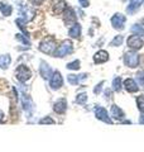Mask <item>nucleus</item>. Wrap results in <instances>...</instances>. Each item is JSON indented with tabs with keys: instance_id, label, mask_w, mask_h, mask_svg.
I'll return each instance as SVG.
<instances>
[{
	"instance_id": "nucleus-5",
	"label": "nucleus",
	"mask_w": 144,
	"mask_h": 152,
	"mask_svg": "<svg viewBox=\"0 0 144 152\" xmlns=\"http://www.w3.org/2000/svg\"><path fill=\"white\" fill-rule=\"evenodd\" d=\"M22 108L28 114V118H31L32 112L34 110V103H33V99L28 93H22Z\"/></svg>"
},
{
	"instance_id": "nucleus-39",
	"label": "nucleus",
	"mask_w": 144,
	"mask_h": 152,
	"mask_svg": "<svg viewBox=\"0 0 144 152\" xmlns=\"http://www.w3.org/2000/svg\"><path fill=\"white\" fill-rule=\"evenodd\" d=\"M139 24H140L143 28H144V19H142V20H140V23H139Z\"/></svg>"
},
{
	"instance_id": "nucleus-9",
	"label": "nucleus",
	"mask_w": 144,
	"mask_h": 152,
	"mask_svg": "<svg viewBox=\"0 0 144 152\" xmlns=\"http://www.w3.org/2000/svg\"><path fill=\"white\" fill-rule=\"evenodd\" d=\"M125 22H127V18L121 13H115L111 17V26L116 31H123L125 28Z\"/></svg>"
},
{
	"instance_id": "nucleus-27",
	"label": "nucleus",
	"mask_w": 144,
	"mask_h": 152,
	"mask_svg": "<svg viewBox=\"0 0 144 152\" xmlns=\"http://www.w3.org/2000/svg\"><path fill=\"white\" fill-rule=\"evenodd\" d=\"M130 31H132L133 34H137V36H139V37L144 36V28H143L140 24H134V26L130 28Z\"/></svg>"
},
{
	"instance_id": "nucleus-38",
	"label": "nucleus",
	"mask_w": 144,
	"mask_h": 152,
	"mask_svg": "<svg viewBox=\"0 0 144 152\" xmlns=\"http://www.w3.org/2000/svg\"><path fill=\"white\" fill-rule=\"evenodd\" d=\"M139 123H140V124H144V113L140 115V118H139Z\"/></svg>"
},
{
	"instance_id": "nucleus-20",
	"label": "nucleus",
	"mask_w": 144,
	"mask_h": 152,
	"mask_svg": "<svg viewBox=\"0 0 144 152\" xmlns=\"http://www.w3.org/2000/svg\"><path fill=\"white\" fill-rule=\"evenodd\" d=\"M0 13L3 14L4 17H10L13 14V7L5 0L0 1Z\"/></svg>"
},
{
	"instance_id": "nucleus-2",
	"label": "nucleus",
	"mask_w": 144,
	"mask_h": 152,
	"mask_svg": "<svg viewBox=\"0 0 144 152\" xmlns=\"http://www.w3.org/2000/svg\"><path fill=\"white\" fill-rule=\"evenodd\" d=\"M14 76H15V79L19 83L25 84L27 81H29V80L32 79V71L27 65L22 64V65L17 66L15 71H14Z\"/></svg>"
},
{
	"instance_id": "nucleus-6",
	"label": "nucleus",
	"mask_w": 144,
	"mask_h": 152,
	"mask_svg": "<svg viewBox=\"0 0 144 152\" xmlns=\"http://www.w3.org/2000/svg\"><path fill=\"white\" fill-rule=\"evenodd\" d=\"M124 64L130 69H135L139 65V55L135 51H129L124 55Z\"/></svg>"
},
{
	"instance_id": "nucleus-21",
	"label": "nucleus",
	"mask_w": 144,
	"mask_h": 152,
	"mask_svg": "<svg viewBox=\"0 0 144 152\" xmlns=\"http://www.w3.org/2000/svg\"><path fill=\"white\" fill-rule=\"evenodd\" d=\"M12 64V56L9 53L0 55V69L1 70H8L9 66Z\"/></svg>"
},
{
	"instance_id": "nucleus-23",
	"label": "nucleus",
	"mask_w": 144,
	"mask_h": 152,
	"mask_svg": "<svg viewBox=\"0 0 144 152\" xmlns=\"http://www.w3.org/2000/svg\"><path fill=\"white\" fill-rule=\"evenodd\" d=\"M15 24H17V27L19 28V29H20V32L23 33L24 36H25V37H28V38L31 37V36H29V32L27 31V27H25V24H27V23L24 22V20H23V19H22L20 17L15 19Z\"/></svg>"
},
{
	"instance_id": "nucleus-28",
	"label": "nucleus",
	"mask_w": 144,
	"mask_h": 152,
	"mask_svg": "<svg viewBox=\"0 0 144 152\" xmlns=\"http://www.w3.org/2000/svg\"><path fill=\"white\" fill-rule=\"evenodd\" d=\"M76 104H80V105H85L86 102H87V94L86 93H80L77 96H76Z\"/></svg>"
},
{
	"instance_id": "nucleus-22",
	"label": "nucleus",
	"mask_w": 144,
	"mask_h": 152,
	"mask_svg": "<svg viewBox=\"0 0 144 152\" xmlns=\"http://www.w3.org/2000/svg\"><path fill=\"white\" fill-rule=\"evenodd\" d=\"M144 0H130V4L128 5L127 8V12L129 14H133V13H135L139 8H140V5L143 4Z\"/></svg>"
},
{
	"instance_id": "nucleus-36",
	"label": "nucleus",
	"mask_w": 144,
	"mask_h": 152,
	"mask_svg": "<svg viewBox=\"0 0 144 152\" xmlns=\"http://www.w3.org/2000/svg\"><path fill=\"white\" fill-rule=\"evenodd\" d=\"M79 3H80V5L82 7V8H87L90 5V1L89 0H79Z\"/></svg>"
},
{
	"instance_id": "nucleus-18",
	"label": "nucleus",
	"mask_w": 144,
	"mask_h": 152,
	"mask_svg": "<svg viewBox=\"0 0 144 152\" xmlns=\"http://www.w3.org/2000/svg\"><path fill=\"white\" fill-rule=\"evenodd\" d=\"M123 86L128 93H137L139 90V85L134 79H125L123 81Z\"/></svg>"
},
{
	"instance_id": "nucleus-24",
	"label": "nucleus",
	"mask_w": 144,
	"mask_h": 152,
	"mask_svg": "<svg viewBox=\"0 0 144 152\" xmlns=\"http://www.w3.org/2000/svg\"><path fill=\"white\" fill-rule=\"evenodd\" d=\"M15 39L19 41V42H20L22 45H24V46L31 47V41H29V38L25 37V36L23 34V33H17V34H15Z\"/></svg>"
},
{
	"instance_id": "nucleus-13",
	"label": "nucleus",
	"mask_w": 144,
	"mask_h": 152,
	"mask_svg": "<svg viewBox=\"0 0 144 152\" xmlns=\"http://www.w3.org/2000/svg\"><path fill=\"white\" fill-rule=\"evenodd\" d=\"M68 7L66 3V0H52L51 1V8H52V12H53L56 15H60V14H62L66 8Z\"/></svg>"
},
{
	"instance_id": "nucleus-17",
	"label": "nucleus",
	"mask_w": 144,
	"mask_h": 152,
	"mask_svg": "<svg viewBox=\"0 0 144 152\" xmlns=\"http://www.w3.org/2000/svg\"><path fill=\"white\" fill-rule=\"evenodd\" d=\"M110 115H111V118H114V119H116V121H124L125 113H124L123 109L119 108L116 104H113L111 109H110Z\"/></svg>"
},
{
	"instance_id": "nucleus-19",
	"label": "nucleus",
	"mask_w": 144,
	"mask_h": 152,
	"mask_svg": "<svg viewBox=\"0 0 144 152\" xmlns=\"http://www.w3.org/2000/svg\"><path fill=\"white\" fill-rule=\"evenodd\" d=\"M81 33H82V27H81V24L77 22H76L75 24H72L68 29V36L71 38H75V39H79L81 37Z\"/></svg>"
},
{
	"instance_id": "nucleus-15",
	"label": "nucleus",
	"mask_w": 144,
	"mask_h": 152,
	"mask_svg": "<svg viewBox=\"0 0 144 152\" xmlns=\"http://www.w3.org/2000/svg\"><path fill=\"white\" fill-rule=\"evenodd\" d=\"M53 110L57 114H65L67 110V100L65 98H60L57 99L53 104Z\"/></svg>"
},
{
	"instance_id": "nucleus-32",
	"label": "nucleus",
	"mask_w": 144,
	"mask_h": 152,
	"mask_svg": "<svg viewBox=\"0 0 144 152\" xmlns=\"http://www.w3.org/2000/svg\"><path fill=\"white\" fill-rule=\"evenodd\" d=\"M38 123H39V124H55V119H52V118L51 117H43V118H41V119H39V122H38Z\"/></svg>"
},
{
	"instance_id": "nucleus-30",
	"label": "nucleus",
	"mask_w": 144,
	"mask_h": 152,
	"mask_svg": "<svg viewBox=\"0 0 144 152\" xmlns=\"http://www.w3.org/2000/svg\"><path fill=\"white\" fill-rule=\"evenodd\" d=\"M135 79H137V84L140 85L142 88H144V70H139L137 75H135Z\"/></svg>"
},
{
	"instance_id": "nucleus-35",
	"label": "nucleus",
	"mask_w": 144,
	"mask_h": 152,
	"mask_svg": "<svg viewBox=\"0 0 144 152\" xmlns=\"http://www.w3.org/2000/svg\"><path fill=\"white\" fill-rule=\"evenodd\" d=\"M104 96H105V99H106V100H109V99H111L113 98V91L110 89H106L104 91Z\"/></svg>"
},
{
	"instance_id": "nucleus-25",
	"label": "nucleus",
	"mask_w": 144,
	"mask_h": 152,
	"mask_svg": "<svg viewBox=\"0 0 144 152\" xmlns=\"http://www.w3.org/2000/svg\"><path fill=\"white\" fill-rule=\"evenodd\" d=\"M121 89H123V80L119 76V77H115L113 80V90L119 93V91H121Z\"/></svg>"
},
{
	"instance_id": "nucleus-16",
	"label": "nucleus",
	"mask_w": 144,
	"mask_h": 152,
	"mask_svg": "<svg viewBox=\"0 0 144 152\" xmlns=\"http://www.w3.org/2000/svg\"><path fill=\"white\" fill-rule=\"evenodd\" d=\"M109 53L105 50H100L97 51L96 53L94 55V62L96 65H100V64H105V62H108L109 61Z\"/></svg>"
},
{
	"instance_id": "nucleus-4",
	"label": "nucleus",
	"mask_w": 144,
	"mask_h": 152,
	"mask_svg": "<svg viewBox=\"0 0 144 152\" xmlns=\"http://www.w3.org/2000/svg\"><path fill=\"white\" fill-rule=\"evenodd\" d=\"M19 15H20V18L25 23H29L34 19L36 10H34V8L27 5V4H22L20 8H19Z\"/></svg>"
},
{
	"instance_id": "nucleus-33",
	"label": "nucleus",
	"mask_w": 144,
	"mask_h": 152,
	"mask_svg": "<svg viewBox=\"0 0 144 152\" xmlns=\"http://www.w3.org/2000/svg\"><path fill=\"white\" fill-rule=\"evenodd\" d=\"M105 84V81H100L97 85H96V86L94 88V94L95 95H99L100 93H101V90H103V85Z\"/></svg>"
},
{
	"instance_id": "nucleus-3",
	"label": "nucleus",
	"mask_w": 144,
	"mask_h": 152,
	"mask_svg": "<svg viewBox=\"0 0 144 152\" xmlns=\"http://www.w3.org/2000/svg\"><path fill=\"white\" fill-rule=\"evenodd\" d=\"M73 52V45L70 39L63 41L60 46H57L56 51L53 52V57H57V58H62V57H66L71 55Z\"/></svg>"
},
{
	"instance_id": "nucleus-14",
	"label": "nucleus",
	"mask_w": 144,
	"mask_h": 152,
	"mask_svg": "<svg viewBox=\"0 0 144 152\" xmlns=\"http://www.w3.org/2000/svg\"><path fill=\"white\" fill-rule=\"evenodd\" d=\"M89 77V74H80V75H76V74H68L67 75V81H68L70 85L72 86H76V85H79L81 81H84Z\"/></svg>"
},
{
	"instance_id": "nucleus-29",
	"label": "nucleus",
	"mask_w": 144,
	"mask_h": 152,
	"mask_svg": "<svg viewBox=\"0 0 144 152\" xmlns=\"http://www.w3.org/2000/svg\"><path fill=\"white\" fill-rule=\"evenodd\" d=\"M123 41H124V37L123 36H115L114 37V39L110 42V46L111 47H118V46H121V43H123Z\"/></svg>"
},
{
	"instance_id": "nucleus-11",
	"label": "nucleus",
	"mask_w": 144,
	"mask_h": 152,
	"mask_svg": "<svg viewBox=\"0 0 144 152\" xmlns=\"http://www.w3.org/2000/svg\"><path fill=\"white\" fill-rule=\"evenodd\" d=\"M127 45H128L129 48H132L133 51H137V50H140L144 46V41L142 39V37H139L137 34H133V36L128 37Z\"/></svg>"
},
{
	"instance_id": "nucleus-1",
	"label": "nucleus",
	"mask_w": 144,
	"mask_h": 152,
	"mask_svg": "<svg viewBox=\"0 0 144 152\" xmlns=\"http://www.w3.org/2000/svg\"><path fill=\"white\" fill-rule=\"evenodd\" d=\"M57 46H56V39L53 37L48 36L46 38H43L41 41L39 46H38V50H39L44 55H53V52L56 51Z\"/></svg>"
},
{
	"instance_id": "nucleus-34",
	"label": "nucleus",
	"mask_w": 144,
	"mask_h": 152,
	"mask_svg": "<svg viewBox=\"0 0 144 152\" xmlns=\"http://www.w3.org/2000/svg\"><path fill=\"white\" fill-rule=\"evenodd\" d=\"M28 3H29L31 5H34V7H39V5H42V4L44 3V0H28Z\"/></svg>"
},
{
	"instance_id": "nucleus-37",
	"label": "nucleus",
	"mask_w": 144,
	"mask_h": 152,
	"mask_svg": "<svg viewBox=\"0 0 144 152\" xmlns=\"http://www.w3.org/2000/svg\"><path fill=\"white\" fill-rule=\"evenodd\" d=\"M4 121H5V114H4V112L0 109V124L4 123Z\"/></svg>"
},
{
	"instance_id": "nucleus-10",
	"label": "nucleus",
	"mask_w": 144,
	"mask_h": 152,
	"mask_svg": "<svg viewBox=\"0 0 144 152\" xmlns=\"http://www.w3.org/2000/svg\"><path fill=\"white\" fill-rule=\"evenodd\" d=\"M62 15H63V22L67 27H71L72 24H75L76 22H77V15H76V12L73 8L71 7H67L66 10L62 13Z\"/></svg>"
},
{
	"instance_id": "nucleus-12",
	"label": "nucleus",
	"mask_w": 144,
	"mask_h": 152,
	"mask_svg": "<svg viewBox=\"0 0 144 152\" xmlns=\"http://www.w3.org/2000/svg\"><path fill=\"white\" fill-rule=\"evenodd\" d=\"M53 74V70L51 69V66L48 65V62H46L44 60H41L39 62V75L43 80H49V77Z\"/></svg>"
},
{
	"instance_id": "nucleus-40",
	"label": "nucleus",
	"mask_w": 144,
	"mask_h": 152,
	"mask_svg": "<svg viewBox=\"0 0 144 152\" xmlns=\"http://www.w3.org/2000/svg\"><path fill=\"white\" fill-rule=\"evenodd\" d=\"M123 1H127V0H123Z\"/></svg>"
},
{
	"instance_id": "nucleus-8",
	"label": "nucleus",
	"mask_w": 144,
	"mask_h": 152,
	"mask_svg": "<svg viewBox=\"0 0 144 152\" xmlns=\"http://www.w3.org/2000/svg\"><path fill=\"white\" fill-rule=\"evenodd\" d=\"M94 113H95L96 119L101 121L104 123H108V124H113V119L109 117V113H108V110L104 107L96 105L95 109H94Z\"/></svg>"
},
{
	"instance_id": "nucleus-7",
	"label": "nucleus",
	"mask_w": 144,
	"mask_h": 152,
	"mask_svg": "<svg viewBox=\"0 0 144 152\" xmlns=\"http://www.w3.org/2000/svg\"><path fill=\"white\" fill-rule=\"evenodd\" d=\"M62 86H63V77H62L60 71L56 70L49 77V88L52 90H60Z\"/></svg>"
},
{
	"instance_id": "nucleus-26",
	"label": "nucleus",
	"mask_w": 144,
	"mask_h": 152,
	"mask_svg": "<svg viewBox=\"0 0 144 152\" xmlns=\"http://www.w3.org/2000/svg\"><path fill=\"white\" fill-rule=\"evenodd\" d=\"M66 67H67V70L77 71L81 67V61L80 60H75V61H72V62H68V64L66 65Z\"/></svg>"
},
{
	"instance_id": "nucleus-31",
	"label": "nucleus",
	"mask_w": 144,
	"mask_h": 152,
	"mask_svg": "<svg viewBox=\"0 0 144 152\" xmlns=\"http://www.w3.org/2000/svg\"><path fill=\"white\" fill-rule=\"evenodd\" d=\"M137 107H138V110L140 113H144V96L140 95V96L137 98Z\"/></svg>"
}]
</instances>
